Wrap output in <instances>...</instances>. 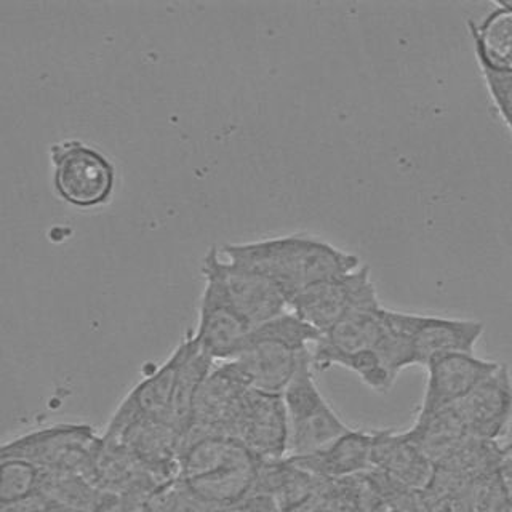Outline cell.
<instances>
[{"label":"cell","mask_w":512,"mask_h":512,"mask_svg":"<svg viewBox=\"0 0 512 512\" xmlns=\"http://www.w3.org/2000/svg\"><path fill=\"white\" fill-rule=\"evenodd\" d=\"M384 309L380 301L364 304L322 333L312 346L314 368H346L372 391H391L400 372L412 365L404 343L384 319Z\"/></svg>","instance_id":"6da1fadb"},{"label":"cell","mask_w":512,"mask_h":512,"mask_svg":"<svg viewBox=\"0 0 512 512\" xmlns=\"http://www.w3.org/2000/svg\"><path fill=\"white\" fill-rule=\"evenodd\" d=\"M220 252L228 260L271 279L282 288L287 300L303 288L356 271L364 264L354 253L306 231L226 244Z\"/></svg>","instance_id":"7a4b0ae2"},{"label":"cell","mask_w":512,"mask_h":512,"mask_svg":"<svg viewBox=\"0 0 512 512\" xmlns=\"http://www.w3.org/2000/svg\"><path fill=\"white\" fill-rule=\"evenodd\" d=\"M263 461L231 437H189L181 447L178 479L207 508H223L255 492Z\"/></svg>","instance_id":"3957f363"},{"label":"cell","mask_w":512,"mask_h":512,"mask_svg":"<svg viewBox=\"0 0 512 512\" xmlns=\"http://www.w3.org/2000/svg\"><path fill=\"white\" fill-rule=\"evenodd\" d=\"M319 338L316 328L287 311L253 328L242 351L221 364L248 388L282 396Z\"/></svg>","instance_id":"277c9868"},{"label":"cell","mask_w":512,"mask_h":512,"mask_svg":"<svg viewBox=\"0 0 512 512\" xmlns=\"http://www.w3.org/2000/svg\"><path fill=\"white\" fill-rule=\"evenodd\" d=\"M52 184L64 204L93 210L108 204L116 191L117 170L101 149L82 140H61L48 151Z\"/></svg>","instance_id":"5b68a950"},{"label":"cell","mask_w":512,"mask_h":512,"mask_svg":"<svg viewBox=\"0 0 512 512\" xmlns=\"http://www.w3.org/2000/svg\"><path fill=\"white\" fill-rule=\"evenodd\" d=\"M288 423V456L317 452L351 431L320 391L312 352L282 394Z\"/></svg>","instance_id":"8992f818"},{"label":"cell","mask_w":512,"mask_h":512,"mask_svg":"<svg viewBox=\"0 0 512 512\" xmlns=\"http://www.w3.org/2000/svg\"><path fill=\"white\" fill-rule=\"evenodd\" d=\"M384 319L407 349L410 364L426 365L453 352H474L484 335V324L476 319L431 316L384 309Z\"/></svg>","instance_id":"52a82bcc"},{"label":"cell","mask_w":512,"mask_h":512,"mask_svg":"<svg viewBox=\"0 0 512 512\" xmlns=\"http://www.w3.org/2000/svg\"><path fill=\"white\" fill-rule=\"evenodd\" d=\"M98 440L100 437L90 424H53L8 440L2 445L0 458L29 461L45 471L82 472L90 479Z\"/></svg>","instance_id":"ba28073f"},{"label":"cell","mask_w":512,"mask_h":512,"mask_svg":"<svg viewBox=\"0 0 512 512\" xmlns=\"http://www.w3.org/2000/svg\"><path fill=\"white\" fill-rule=\"evenodd\" d=\"M202 279L212 280L232 308L253 328L288 311L287 295L279 285L252 269L228 260L220 248L212 247L200 266Z\"/></svg>","instance_id":"9c48e42d"},{"label":"cell","mask_w":512,"mask_h":512,"mask_svg":"<svg viewBox=\"0 0 512 512\" xmlns=\"http://www.w3.org/2000/svg\"><path fill=\"white\" fill-rule=\"evenodd\" d=\"M375 301L380 298L373 284L372 271L367 264H362L356 271L322 280L295 293L288 300V311L322 335L349 312Z\"/></svg>","instance_id":"30bf717a"},{"label":"cell","mask_w":512,"mask_h":512,"mask_svg":"<svg viewBox=\"0 0 512 512\" xmlns=\"http://www.w3.org/2000/svg\"><path fill=\"white\" fill-rule=\"evenodd\" d=\"M184 349L186 346L183 340L164 364L159 365L151 375L144 376L143 380L128 392L116 408V412L112 413L103 437L112 439L119 436L120 432L138 421L151 420L172 424L176 381Z\"/></svg>","instance_id":"8fae6325"},{"label":"cell","mask_w":512,"mask_h":512,"mask_svg":"<svg viewBox=\"0 0 512 512\" xmlns=\"http://www.w3.org/2000/svg\"><path fill=\"white\" fill-rule=\"evenodd\" d=\"M500 367L474 352H453L426 365V386L416 416H429L452 408Z\"/></svg>","instance_id":"7c38bea8"},{"label":"cell","mask_w":512,"mask_h":512,"mask_svg":"<svg viewBox=\"0 0 512 512\" xmlns=\"http://www.w3.org/2000/svg\"><path fill=\"white\" fill-rule=\"evenodd\" d=\"M252 330V325L232 308L220 288L212 280L204 279L197 327L192 332L200 351L215 364L228 362L242 351Z\"/></svg>","instance_id":"4fadbf2b"},{"label":"cell","mask_w":512,"mask_h":512,"mask_svg":"<svg viewBox=\"0 0 512 512\" xmlns=\"http://www.w3.org/2000/svg\"><path fill=\"white\" fill-rule=\"evenodd\" d=\"M453 408L472 436L500 444L512 424V375L508 365L500 364Z\"/></svg>","instance_id":"5bb4252c"},{"label":"cell","mask_w":512,"mask_h":512,"mask_svg":"<svg viewBox=\"0 0 512 512\" xmlns=\"http://www.w3.org/2000/svg\"><path fill=\"white\" fill-rule=\"evenodd\" d=\"M372 464L375 471L407 490L421 493L429 487L436 466L404 431L373 429Z\"/></svg>","instance_id":"9a60e30c"},{"label":"cell","mask_w":512,"mask_h":512,"mask_svg":"<svg viewBox=\"0 0 512 512\" xmlns=\"http://www.w3.org/2000/svg\"><path fill=\"white\" fill-rule=\"evenodd\" d=\"M372 452L373 431L351 428L317 452L287 458L320 479L348 480L372 471Z\"/></svg>","instance_id":"2e32d148"},{"label":"cell","mask_w":512,"mask_h":512,"mask_svg":"<svg viewBox=\"0 0 512 512\" xmlns=\"http://www.w3.org/2000/svg\"><path fill=\"white\" fill-rule=\"evenodd\" d=\"M468 26L477 64L512 72V2H495L484 20Z\"/></svg>","instance_id":"e0dca14e"},{"label":"cell","mask_w":512,"mask_h":512,"mask_svg":"<svg viewBox=\"0 0 512 512\" xmlns=\"http://www.w3.org/2000/svg\"><path fill=\"white\" fill-rule=\"evenodd\" d=\"M404 432L436 468L472 436L453 407L434 415L416 416L412 428Z\"/></svg>","instance_id":"ac0fdd59"},{"label":"cell","mask_w":512,"mask_h":512,"mask_svg":"<svg viewBox=\"0 0 512 512\" xmlns=\"http://www.w3.org/2000/svg\"><path fill=\"white\" fill-rule=\"evenodd\" d=\"M357 484L364 512H423L420 493L407 490L375 469L357 477Z\"/></svg>","instance_id":"d6986e66"},{"label":"cell","mask_w":512,"mask_h":512,"mask_svg":"<svg viewBox=\"0 0 512 512\" xmlns=\"http://www.w3.org/2000/svg\"><path fill=\"white\" fill-rule=\"evenodd\" d=\"M284 512H364L357 477L348 480L319 479L303 500Z\"/></svg>","instance_id":"ffe728a7"},{"label":"cell","mask_w":512,"mask_h":512,"mask_svg":"<svg viewBox=\"0 0 512 512\" xmlns=\"http://www.w3.org/2000/svg\"><path fill=\"white\" fill-rule=\"evenodd\" d=\"M45 469L18 458H0V504L40 492Z\"/></svg>","instance_id":"44dd1931"},{"label":"cell","mask_w":512,"mask_h":512,"mask_svg":"<svg viewBox=\"0 0 512 512\" xmlns=\"http://www.w3.org/2000/svg\"><path fill=\"white\" fill-rule=\"evenodd\" d=\"M484 77L488 95L492 98L493 106L503 119L504 125L512 133V72L496 71L479 64Z\"/></svg>","instance_id":"7402d4cb"},{"label":"cell","mask_w":512,"mask_h":512,"mask_svg":"<svg viewBox=\"0 0 512 512\" xmlns=\"http://www.w3.org/2000/svg\"><path fill=\"white\" fill-rule=\"evenodd\" d=\"M0 512H85L71 508L68 504L60 503L52 496L37 492L24 496L12 503L0 504Z\"/></svg>","instance_id":"603a6c76"},{"label":"cell","mask_w":512,"mask_h":512,"mask_svg":"<svg viewBox=\"0 0 512 512\" xmlns=\"http://www.w3.org/2000/svg\"><path fill=\"white\" fill-rule=\"evenodd\" d=\"M212 512H284L282 506L272 496L264 493H252L244 500L228 504L223 508L213 509Z\"/></svg>","instance_id":"cb8c5ba5"},{"label":"cell","mask_w":512,"mask_h":512,"mask_svg":"<svg viewBox=\"0 0 512 512\" xmlns=\"http://www.w3.org/2000/svg\"><path fill=\"white\" fill-rule=\"evenodd\" d=\"M140 495V493H138ZM135 495H117V493H103L100 501L96 503L92 512H133Z\"/></svg>","instance_id":"d4e9b609"},{"label":"cell","mask_w":512,"mask_h":512,"mask_svg":"<svg viewBox=\"0 0 512 512\" xmlns=\"http://www.w3.org/2000/svg\"><path fill=\"white\" fill-rule=\"evenodd\" d=\"M496 472H498V479H500L506 500H508L509 506H512V442L506 447H501Z\"/></svg>","instance_id":"484cf974"},{"label":"cell","mask_w":512,"mask_h":512,"mask_svg":"<svg viewBox=\"0 0 512 512\" xmlns=\"http://www.w3.org/2000/svg\"><path fill=\"white\" fill-rule=\"evenodd\" d=\"M503 512H512V506H508Z\"/></svg>","instance_id":"4316f807"}]
</instances>
